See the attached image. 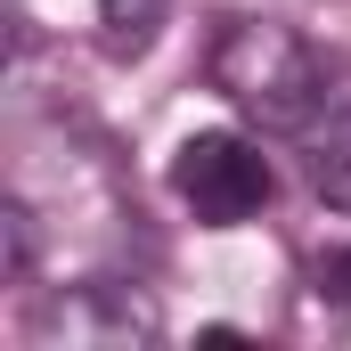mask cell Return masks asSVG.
Returning a JSON list of instances; mask_svg holds the SVG:
<instances>
[{
    "mask_svg": "<svg viewBox=\"0 0 351 351\" xmlns=\"http://www.w3.org/2000/svg\"><path fill=\"white\" fill-rule=\"evenodd\" d=\"M204 74H213V90H221L262 139H302L311 114H319L327 90H335V66H327L294 25H278V16H229L221 41H213V58H204Z\"/></svg>",
    "mask_w": 351,
    "mask_h": 351,
    "instance_id": "1",
    "label": "cell"
},
{
    "mask_svg": "<svg viewBox=\"0 0 351 351\" xmlns=\"http://www.w3.org/2000/svg\"><path fill=\"white\" fill-rule=\"evenodd\" d=\"M269 156L262 139H245V131H196V139H180L172 156V196L204 221V229H237V221H254L269 204Z\"/></svg>",
    "mask_w": 351,
    "mask_h": 351,
    "instance_id": "2",
    "label": "cell"
},
{
    "mask_svg": "<svg viewBox=\"0 0 351 351\" xmlns=\"http://www.w3.org/2000/svg\"><path fill=\"white\" fill-rule=\"evenodd\" d=\"M41 335H66V343H147L156 335V311L114 286V278H90V286H66L41 319Z\"/></svg>",
    "mask_w": 351,
    "mask_h": 351,
    "instance_id": "3",
    "label": "cell"
},
{
    "mask_svg": "<svg viewBox=\"0 0 351 351\" xmlns=\"http://www.w3.org/2000/svg\"><path fill=\"white\" fill-rule=\"evenodd\" d=\"M294 147H302V164H311V188L351 213V82H343V74H335L327 106L311 114V131H302Z\"/></svg>",
    "mask_w": 351,
    "mask_h": 351,
    "instance_id": "4",
    "label": "cell"
},
{
    "mask_svg": "<svg viewBox=\"0 0 351 351\" xmlns=\"http://www.w3.org/2000/svg\"><path fill=\"white\" fill-rule=\"evenodd\" d=\"M164 8H172V0H98L106 58H147V49H156V33H164Z\"/></svg>",
    "mask_w": 351,
    "mask_h": 351,
    "instance_id": "5",
    "label": "cell"
},
{
    "mask_svg": "<svg viewBox=\"0 0 351 351\" xmlns=\"http://www.w3.org/2000/svg\"><path fill=\"white\" fill-rule=\"evenodd\" d=\"M311 302H327V311H351V245H327V254H311Z\"/></svg>",
    "mask_w": 351,
    "mask_h": 351,
    "instance_id": "6",
    "label": "cell"
}]
</instances>
